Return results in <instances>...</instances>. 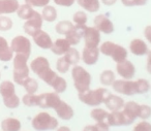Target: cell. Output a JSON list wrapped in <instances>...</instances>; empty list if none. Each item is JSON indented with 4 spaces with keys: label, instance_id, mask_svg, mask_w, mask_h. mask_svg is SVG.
<instances>
[{
    "label": "cell",
    "instance_id": "1",
    "mask_svg": "<svg viewBox=\"0 0 151 131\" xmlns=\"http://www.w3.org/2000/svg\"><path fill=\"white\" fill-rule=\"evenodd\" d=\"M30 69L40 77L42 81H44L47 85L50 86L52 84L53 79L57 77V73L51 68L50 62L45 57H36L35 59L30 63Z\"/></svg>",
    "mask_w": 151,
    "mask_h": 131
},
{
    "label": "cell",
    "instance_id": "2",
    "mask_svg": "<svg viewBox=\"0 0 151 131\" xmlns=\"http://www.w3.org/2000/svg\"><path fill=\"white\" fill-rule=\"evenodd\" d=\"M110 94L106 88H97L95 90H87L83 93H78L79 100L91 107H97L105 102L106 98Z\"/></svg>",
    "mask_w": 151,
    "mask_h": 131
},
{
    "label": "cell",
    "instance_id": "3",
    "mask_svg": "<svg viewBox=\"0 0 151 131\" xmlns=\"http://www.w3.org/2000/svg\"><path fill=\"white\" fill-rule=\"evenodd\" d=\"M71 77L73 81V86L78 93H83L90 89L91 75L86 69L80 65H73L71 68Z\"/></svg>",
    "mask_w": 151,
    "mask_h": 131
},
{
    "label": "cell",
    "instance_id": "4",
    "mask_svg": "<svg viewBox=\"0 0 151 131\" xmlns=\"http://www.w3.org/2000/svg\"><path fill=\"white\" fill-rule=\"evenodd\" d=\"M99 52L107 57H111L116 63L127 59V50L124 47L117 44L113 42H105L99 47Z\"/></svg>",
    "mask_w": 151,
    "mask_h": 131
},
{
    "label": "cell",
    "instance_id": "5",
    "mask_svg": "<svg viewBox=\"0 0 151 131\" xmlns=\"http://www.w3.org/2000/svg\"><path fill=\"white\" fill-rule=\"evenodd\" d=\"M14 81L16 84L22 86L23 82L29 77V67H28V59L29 57L23 54H16L14 57Z\"/></svg>",
    "mask_w": 151,
    "mask_h": 131
},
{
    "label": "cell",
    "instance_id": "6",
    "mask_svg": "<svg viewBox=\"0 0 151 131\" xmlns=\"http://www.w3.org/2000/svg\"><path fill=\"white\" fill-rule=\"evenodd\" d=\"M31 125L36 131H48L58 128L59 122L55 117H52L49 112H42L32 119Z\"/></svg>",
    "mask_w": 151,
    "mask_h": 131
},
{
    "label": "cell",
    "instance_id": "7",
    "mask_svg": "<svg viewBox=\"0 0 151 131\" xmlns=\"http://www.w3.org/2000/svg\"><path fill=\"white\" fill-rule=\"evenodd\" d=\"M112 88L118 94H122L125 96H134L138 94V86L137 81L132 79H115L112 84Z\"/></svg>",
    "mask_w": 151,
    "mask_h": 131
},
{
    "label": "cell",
    "instance_id": "8",
    "mask_svg": "<svg viewBox=\"0 0 151 131\" xmlns=\"http://www.w3.org/2000/svg\"><path fill=\"white\" fill-rule=\"evenodd\" d=\"M107 123L110 127H118V126H128L134 124V121L130 119L123 110H114L109 112L107 117Z\"/></svg>",
    "mask_w": 151,
    "mask_h": 131
},
{
    "label": "cell",
    "instance_id": "9",
    "mask_svg": "<svg viewBox=\"0 0 151 131\" xmlns=\"http://www.w3.org/2000/svg\"><path fill=\"white\" fill-rule=\"evenodd\" d=\"M11 48L16 54H23L27 57H30L31 54V42L27 37L23 35H18L13 38Z\"/></svg>",
    "mask_w": 151,
    "mask_h": 131
},
{
    "label": "cell",
    "instance_id": "10",
    "mask_svg": "<svg viewBox=\"0 0 151 131\" xmlns=\"http://www.w3.org/2000/svg\"><path fill=\"white\" fill-rule=\"evenodd\" d=\"M83 39L85 42V47L99 48L101 44V32L95 27H89L86 25L83 29Z\"/></svg>",
    "mask_w": 151,
    "mask_h": 131
},
{
    "label": "cell",
    "instance_id": "11",
    "mask_svg": "<svg viewBox=\"0 0 151 131\" xmlns=\"http://www.w3.org/2000/svg\"><path fill=\"white\" fill-rule=\"evenodd\" d=\"M60 101V96L56 92H48V93H42L37 95V106L42 108H53L54 110Z\"/></svg>",
    "mask_w": 151,
    "mask_h": 131
},
{
    "label": "cell",
    "instance_id": "12",
    "mask_svg": "<svg viewBox=\"0 0 151 131\" xmlns=\"http://www.w3.org/2000/svg\"><path fill=\"white\" fill-rule=\"evenodd\" d=\"M42 17L40 13L35 11L33 16H32L30 19L26 20L25 24H24V31H25L26 34L30 36H33L34 34L37 31H40L42 27Z\"/></svg>",
    "mask_w": 151,
    "mask_h": 131
},
{
    "label": "cell",
    "instance_id": "13",
    "mask_svg": "<svg viewBox=\"0 0 151 131\" xmlns=\"http://www.w3.org/2000/svg\"><path fill=\"white\" fill-rule=\"evenodd\" d=\"M116 71L118 75L124 79H132L136 75V67L129 60H124L116 64Z\"/></svg>",
    "mask_w": 151,
    "mask_h": 131
},
{
    "label": "cell",
    "instance_id": "14",
    "mask_svg": "<svg viewBox=\"0 0 151 131\" xmlns=\"http://www.w3.org/2000/svg\"><path fill=\"white\" fill-rule=\"evenodd\" d=\"M94 27L99 30L101 33L104 34H111L114 32V24L107 16L105 15H97L93 20Z\"/></svg>",
    "mask_w": 151,
    "mask_h": 131
},
{
    "label": "cell",
    "instance_id": "15",
    "mask_svg": "<svg viewBox=\"0 0 151 131\" xmlns=\"http://www.w3.org/2000/svg\"><path fill=\"white\" fill-rule=\"evenodd\" d=\"M99 48H89V47H84L81 54V59L86 65H94L99 61Z\"/></svg>",
    "mask_w": 151,
    "mask_h": 131
},
{
    "label": "cell",
    "instance_id": "16",
    "mask_svg": "<svg viewBox=\"0 0 151 131\" xmlns=\"http://www.w3.org/2000/svg\"><path fill=\"white\" fill-rule=\"evenodd\" d=\"M32 37H33V42H35L36 46L40 47L42 50H50L53 44V40L51 36L42 29L36 32Z\"/></svg>",
    "mask_w": 151,
    "mask_h": 131
},
{
    "label": "cell",
    "instance_id": "17",
    "mask_svg": "<svg viewBox=\"0 0 151 131\" xmlns=\"http://www.w3.org/2000/svg\"><path fill=\"white\" fill-rule=\"evenodd\" d=\"M54 110L56 112L57 116L63 121H69L70 119H73V115H75L73 107L63 100L59 102V104L54 108Z\"/></svg>",
    "mask_w": 151,
    "mask_h": 131
},
{
    "label": "cell",
    "instance_id": "18",
    "mask_svg": "<svg viewBox=\"0 0 151 131\" xmlns=\"http://www.w3.org/2000/svg\"><path fill=\"white\" fill-rule=\"evenodd\" d=\"M129 51L134 56H144V55L148 54L149 49L147 44L143 39L134 38L129 44Z\"/></svg>",
    "mask_w": 151,
    "mask_h": 131
},
{
    "label": "cell",
    "instance_id": "19",
    "mask_svg": "<svg viewBox=\"0 0 151 131\" xmlns=\"http://www.w3.org/2000/svg\"><path fill=\"white\" fill-rule=\"evenodd\" d=\"M124 103H125V102H124L123 98L120 97L119 95H115V94H111V93L108 95V97L106 98L105 102H104L106 107L109 110H111V112L122 110Z\"/></svg>",
    "mask_w": 151,
    "mask_h": 131
},
{
    "label": "cell",
    "instance_id": "20",
    "mask_svg": "<svg viewBox=\"0 0 151 131\" xmlns=\"http://www.w3.org/2000/svg\"><path fill=\"white\" fill-rule=\"evenodd\" d=\"M70 48L71 44L67 42L66 38H58L53 42L50 50L53 52V54L57 55V56H63Z\"/></svg>",
    "mask_w": 151,
    "mask_h": 131
},
{
    "label": "cell",
    "instance_id": "21",
    "mask_svg": "<svg viewBox=\"0 0 151 131\" xmlns=\"http://www.w3.org/2000/svg\"><path fill=\"white\" fill-rule=\"evenodd\" d=\"M86 26V25H85ZM83 29L84 26H77L75 25L68 33L65 35V38L71 46H77L80 44L81 39L83 38Z\"/></svg>",
    "mask_w": 151,
    "mask_h": 131
},
{
    "label": "cell",
    "instance_id": "22",
    "mask_svg": "<svg viewBox=\"0 0 151 131\" xmlns=\"http://www.w3.org/2000/svg\"><path fill=\"white\" fill-rule=\"evenodd\" d=\"M14 58V52L7 40L4 37L0 36V61H11Z\"/></svg>",
    "mask_w": 151,
    "mask_h": 131
},
{
    "label": "cell",
    "instance_id": "23",
    "mask_svg": "<svg viewBox=\"0 0 151 131\" xmlns=\"http://www.w3.org/2000/svg\"><path fill=\"white\" fill-rule=\"evenodd\" d=\"M19 6L18 0H0V15L16 13Z\"/></svg>",
    "mask_w": 151,
    "mask_h": 131
},
{
    "label": "cell",
    "instance_id": "24",
    "mask_svg": "<svg viewBox=\"0 0 151 131\" xmlns=\"http://www.w3.org/2000/svg\"><path fill=\"white\" fill-rule=\"evenodd\" d=\"M78 4L88 13H96L101 9L99 0H77Z\"/></svg>",
    "mask_w": 151,
    "mask_h": 131
},
{
    "label": "cell",
    "instance_id": "25",
    "mask_svg": "<svg viewBox=\"0 0 151 131\" xmlns=\"http://www.w3.org/2000/svg\"><path fill=\"white\" fill-rule=\"evenodd\" d=\"M139 110H140V104L134 101L126 102V103H124L123 107H122V110L134 121H136V119L138 118Z\"/></svg>",
    "mask_w": 151,
    "mask_h": 131
},
{
    "label": "cell",
    "instance_id": "26",
    "mask_svg": "<svg viewBox=\"0 0 151 131\" xmlns=\"http://www.w3.org/2000/svg\"><path fill=\"white\" fill-rule=\"evenodd\" d=\"M21 127V122L15 118H7L1 122V129L3 131H20Z\"/></svg>",
    "mask_w": 151,
    "mask_h": 131
},
{
    "label": "cell",
    "instance_id": "27",
    "mask_svg": "<svg viewBox=\"0 0 151 131\" xmlns=\"http://www.w3.org/2000/svg\"><path fill=\"white\" fill-rule=\"evenodd\" d=\"M42 20L46 22H54L57 20V17H58V14H57V9H55L52 5H46L45 7H42Z\"/></svg>",
    "mask_w": 151,
    "mask_h": 131
},
{
    "label": "cell",
    "instance_id": "28",
    "mask_svg": "<svg viewBox=\"0 0 151 131\" xmlns=\"http://www.w3.org/2000/svg\"><path fill=\"white\" fill-rule=\"evenodd\" d=\"M0 94L2 98H7L9 96L16 94L15 84L9 81H4L0 84Z\"/></svg>",
    "mask_w": 151,
    "mask_h": 131
},
{
    "label": "cell",
    "instance_id": "29",
    "mask_svg": "<svg viewBox=\"0 0 151 131\" xmlns=\"http://www.w3.org/2000/svg\"><path fill=\"white\" fill-rule=\"evenodd\" d=\"M50 87L53 88L54 92H56V93H58V94H61V93H63V92L66 91L67 83H66V81H65V79H63V77H60V75H57V77L53 79Z\"/></svg>",
    "mask_w": 151,
    "mask_h": 131
},
{
    "label": "cell",
    "instance_id": "30",
    "mask_svg": "<svg viewBox=\"0 0 151 131\" xmlns=\"http://www.w3.org/2000/svg\"><path fill=\"white\" fill-rule=\"evenodd\" d=\"M63 56L66 59L67 62L70 64V66L77 65L79 63V61L81 60V54L79 53V51L75 48H70Z\"/></svg>",
    "mask_w": 151,
    "mask_h": 131
},
{
    "label": "cell",
    "instance_id": "31",
    "mask_svg": "<svg viewBox=\"0 0 151 131\" xmlns=\"http://www.w3.org/2000/svg\"><path fill=\"white\" fill-rule=\"evenodd\" d=\"M36 11H34L33 7L30 6L29 4L25 3L23 5H20L19 9L17 11V14H18V17L22 20H28L32 17V16L35 14Z\"/></svg>",
    "mask_w": 151,
    "mask_h": 131
},
{
    "label": "cell",
    "instance_id": "32",
    "mask_svg": "<svg viewBox=\"0 0 151 131\" xmlns=\"http://www.w3.org/2000/svg\"><path fill=\"white\" fill-rule=\"evenodd\" d=\"M116 79V75L114 73V71L110 70V69H107V70H104L103 72L99 75V82L103 86H106V87H109V86H112V84L114 83V81Z\"/></svg>",
    "mask_w": 151,
    "mask_h": 131
},
{
    "label": "cell",
    "instance_id": "33",
    "mask_svg": "<svg viewBox=\"0 0 151 131\" xmlns=\"http://www.w3.org/2000/svg\"><path fill=\"white\" fill-rule=\"evenodd\" d=\"M75 26V24L70 21H67V20H64V21L58 22L55 26V30L58 34H61V35H66L69 31L71 30V28Z\"/></svg>",
    "mask_w": 151,
    "mask_h": 131
},
{
    "label": "cell",
    "instance_id": "34",
    "mask_svg": "<svg viewBox=\"0 0 151 131\" xmlns=\"http://www.w3.org/2000/svg\"><path fill=\"white\" fill-rule=\"evenodd\" d=\"M22 86L24 87V89L26 90V92L29 94H35V92H37L38 90V83L36 82V79H32V77H28L25 81L23 82Z\"/></svg>",
    "mask_w": 151,
    "mask_h": 131
},
{
    "label": "cell",
    "instance_id": "35",
    "mask_svg": "<svg viewBox=\"0 0 151 131\" xmlns=\"http://www.w3.org/2000/svg\"><path fill=\"white\" fill-rule=\"evenodd\" d=\"M109 112H107L104 108H93L90 112V117L95 121V122H101V121H105L107 119Z\"/></svg>",
    "mask_w": 151,
    "mask_h": 131
},
{
    "label": "cell",
    "instance_id": "36",
    "mask_svg": "<svg viewBox=\"0 0 151 131\" xmlns=\"http://www.w3.org/2000/svg\"><path fill=\"white\" fill-rule=\"evenodd\" d=\"M73 24L77 26H85L88 21V17H87L86 13L83 11H78L73 14Z\"/></svg>",
    "mask_w": 151,
    "mask_h": 131
},
{
    "label": "cell",
    "instance_id": "37",
    "mask_svg": "<svg viewBox=\"0 0 151 131\" xmlns=\"http://www.w3.org/2000/svg\"><path fill=\"white\" fill-rule=\"evenodd\" d=\"M70 64L66 61V59L64 58V56H60L58 58L56 62V69L58 72L60 73H66L69 70Z\"/></svg>",
    "mask_w": 151,
    "mask_h": 131
},
{
    "label": "cell",
    "instance_id": "38",
    "mask_svg": "<svg viewBox=\"0 0 151 131\" xmlns=\"http://www.w3.org/2000/svg\"><path fill=\"white\" fill-rule=\"evenodd\" d=\"M3 103L7 108H17L20 105V98L14 94L7 98H3Z\"/></svg>",
    "mask_w": 151,
    "mask_h": 131
},
{
    "label": "cell",
    "instance_id": "39",
    "mask_svg": "<svg viewBox=\"0 0 151 131\" xmlns=\"http://www.w3.org/2000/svg\"><path fill=\"white\" fill-rule=\"evenodd\" d=\"M22 101H23V103L26 106H29V107H31V106H37V95L27 93L26 95L23 96Z\"/></svg>",
    "mask_w": 151,
    "mask_h": 131
},
{
    "label": "cell",
    "instance_id": "40",
    "mask_svg": "<svg viewBox=\"0 0 151 131\" xmlns=\"http://www.w3.org/2000/svg\"><path fill=\"white\" fill-rule=\"evenodd\" d=\"M137 86H138V94H145L150 90V83L145 79H137Z\"/></svg>",
    "mask_w": 151,
    "mask_h": 131
},
{
    "label": "cell",
    "instance_id": "41",
    "mask_svg": "<svg viewBox=\"0 0 151 131\" xmlns=\"http://www.w3.org/2000/svg\"><path fill=\"white\" fill-rule=\"evenodd\" d=\"M13 27V21L9 17L0 16V31H9Z\"/></svg>",
    "mask_w": 151,
    "mask_h": 131
},
{
    "label": "cell",
    "instance_id": "42",
    "mask_svg": "<svg viewBox=\"0 0 151 131\" xmlns=\"http://www.w3.org/2000/svg\"><path fill=\"white\" fill-rule=\"evenodd\" d=\"M151 117V106L147 104H140V110H139L138 118L142 120H147Z\"/></svg>",
    "mask_w": 151,
    "mask_h": 131
},
{
    "label": "cell",
    "instance_id": "43",
    "mask_svg": "<svg viewBox=\"0 0 151 131\" xmlns=\"http://www.w3.org/2000/svg\"><path fill=\"white\" fill-rule=\"evenodd\" d=\"M132 131H151V124L146 120H142L134 125Z\"/></svg>",
    "mask_w": 151,
    "mask_h": 131
},
{
    "label": "cell",
    "instance_id": "44",
    "mask_svg": "<svg viewBox=\"0 0 151 131\" xmlns=\"http://www.w3.org/2000/svg\"><path fill=\"white\" fill-rule=\"evenodd\" d=\"M148 0H121V2L125 6H144Z\"/></svg>",
    "mask_w": 151,
    "mask_h": 131
},
{
    "label": "cell",
    "instance_id": "45",
    "mask_svg": "<svg viewBox=\"0 0 151 131\" xmlns=\"http://www.w3.org/2000/svg\"><path fill=\"white\" fill-rule=\"evenodd\" d=\"M51 0H25V3L32 7H45L50 3Z\"/></svg>",
    "mask_w": 151,
    "mask_h": 131
},
{
    "label": "cell",
    "instance_id": "46",
    "mask_svg": "<svg viewBox=\"0 0 151 131\" xmlns=\"http://www.w3.org/2000/svg\"><path fill=\"white\" fill-rule=\"evenodd\" d=\"M54 3L56 5L59 6H63V7H70L73 5V3L77 1V0H53Z\"/></svg>",
    "mask_w": 151,
    "mask_h": 131
},
{
    "label": "cell",
    "instance_id": "47",
    "mask_svg": "<svg viewBox=\"0 0 151 131\" xmlns=\"http://www.w3.org/2000/svg\"><path fill=\"white\" fill-rule=\"evenodd\" d=\"M95 131H110V126L108 125L107 122L101 121V122H96L94 125Z\"/></svg>",
    "mask_w": 151,
    "mask_h": 131
},
{
    "label": "cell",
    "instance_id": "48",
    "mask_svg": "<svg viewBox=\"0 0 151 131\" xmlns=\"http://www.w3.org/2000/svg\"><path fill=\"white\" fill-rule=\"evenodd\" d=\"M144 36H145V38H146L147 42H148L149 44H151V25H148L145 27Z\"/></svg>",
    "mask_w": 151,
    "mask_h": 131
},
{
    "label": "cell",
    "instance_id": "49",
    "mask_svg": "<svg viewBox=\"0 0 151 131\" xmlns=\"http://www.w3.org/2000/svg\"><path fill=\"white\" fill-rule=\"evenodd\" d=\"M146 69H147V71H148L149 74H151V52H148V54H147Z\"/></svg>",
    "mask_w": 151,
    "mask_h": 131
},
{
    "label": "cell",
    "instance_id": "50",
    "mask_svg": "<svg viewBox=\"0 0 151 131\" xmlns=\"http://www.w3.org/2000/svg\"><path fill=\"white\" fill-rule=\"evenodd\" d=\"M101 1L104 5H107V6H112L117 2V0H101Z\"/></svg>",
    "mask_w": 151,
    "mask_h": 131
},
{
    "label": "cell",
    "instance_id": "51",
    "mask_svg": "<svg viewBox=\"0 0 151 131\" xmlns=\"http://www.w3.org/2000/svg\"><path fill=\"white\" fill-rule=\"evenodd\" d=\"M83 131H95L94 125H87L83 128Z\"/></svg>",
    "mask_w": 151,
    "mask_h": 131
},
{
    "label": "cell",
    "instance_id": "52",
    "mask_svg": "<svg viewBox=\"0 0 151 131\" xmlns=\"http://www.w3.org/2000/svg\"><path fill=\"white\" fill-rule=\"evenodd\" d=\"M57 131H70V129H69L67 126H60V127L58 126Z\"/></svg>",
    "mask_w": 151,
    "mask_h": 131
},
{
    "label": "cell",
    "instance_id": "53",
    "mask_svg": "<svg viewBox=\"0 0 151 131\" xmlns=\"http://www.w3.org/2000/svg\"><path fill=\"white\" fill-rule=\"evenodd\" d=\"M0 77H1V75H0Z\"/></svg>",
    "mask_w": 151,
    "mask_h": 131
}]
</instances>
